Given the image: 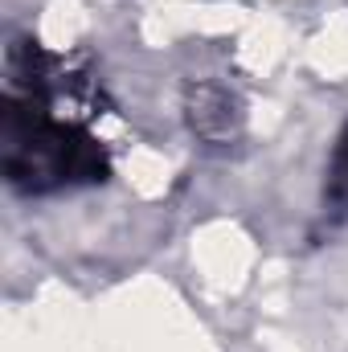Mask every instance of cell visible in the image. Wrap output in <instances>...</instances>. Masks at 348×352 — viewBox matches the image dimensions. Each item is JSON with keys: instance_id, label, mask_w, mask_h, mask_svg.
Segmentation results:
<instances>
[{"instance_id": "obj_1", "label": "cell", "mask_w": 348, "mask_h": 352, "mask_svg": "<svg viewBox=\"0 0 348 352\" xmlns=\"http://www.w3.org/2000/svg\"><path fill=\"white\" fill-rule=\"evenodd\" d=\"M50 58L33 54L29 70L12 66L8 74V111H4V173L29 192H45L74 180H98L107 160L98 140H90L78 119H62V78H45Z\"/></svg>"}, {"instance_id": "obj_2", "label": "cell", "mask_w": 348, "mask_h": 352, "mask_svg": "<svg viewBox=\"0 0 348 352\" xmlns=\"http://www.w3.org/2000/svg\"><path fill=\"white\" fill-rule=\"evenodd\" d=\"M328 197L336 209H348V131L336 148V160H332V184H328Z\"/></svg>"}]
</instances>
